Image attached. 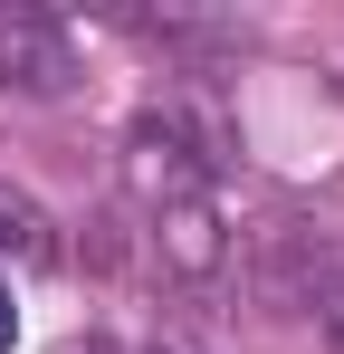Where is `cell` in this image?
Returning <instances> with one entry per match:
<instances>
[{"instance_id":"cell-2","label":"cell","mask_w":344,"mask_h":354,"mask_svg":"<svg viewBox=\"0 0 344 354\" xmlns=\"http://www.w3.org/2000/svg\"><path fill=\"white\" fill-rule=\"evenodd\" d=\"M86 67H77V39L67 19L39 10V0H0V86L10 96H67Z\"/></svg>"},{"instance_id":"cell-3","label":"cell","mask_w":344,"mask_h":354,"mask_svg":"<svg viewBox=\"0 0 344 354\" xmlns=\"http://www.w3.org/2000/svg\"><path fill=\"white\" fill-rule=\"evenodd\" d=\"M153 259H163L182 288L220 278V268H229V221H220V201H172V211H153Z\"/></svg>"},{"instance_id":"cell-4","label":"cell","mask_w":344,"mask_h":354,"mask_svg":"<svg viewBox=\"0 0 344 354\" xmlns=\"http://www.w3.org/2000/svg\"><path fill=\"white\" fill-rule=\"evenodd\" d=\"M0 259L10 268H57V221L39 192H19V182L0 173Z\"/></svg>"},{"instance_id":"cell-5","label":"cell","mask_w":344,"mask_h":354,"mask_svg":"<svg viewBox=\"0 0 344 354\" xmlns=\"http://www.w3.org/2000/svg\"><path fill=\"white\" fill-rule=\"evenodd\" d=\"M325 354H344V288L325 297Z\"/></svg>"},{"instance_id":"cell-7","label":"cell","mask_w":344,"mask_h":354,"mask_svg":"<svg viewBox=\"0 0 344 354\" xmlns=\"http://www.w3.org/2000/svg\"><path fill=\"white\" fill-rule=\"evenodd\" d=\"M67 354H115V345H67Z\"/></svg>"},{"instance_id":"cell-6","label":"cell","mask_w":344,"mask_h":354,"mask_svg":"<svg viewBox=\"0 0 344 354\" xmlns=\"http://www.w3.org/2000/svg\"><path fill=\"white\" fill-rule=\"evenodd\" d=\"M19 345V306H10V278H0V354Z\"/></svg>"},{"instance_id":"cell-1","label":"cell","mask_w":344,"mask_h":354,"mask_svg":"<svg viewBox=\"0 0 344 354\" xmlns=\"http://www.w3.org/2000/svg\"><path fill=\"white\" fill-rule=\"evenodd\" d=\"M211 144L191 134L182 106H144V115L124 124V192L144 201V211H172V201H211Z\"/></svg>"}]
</instances>
